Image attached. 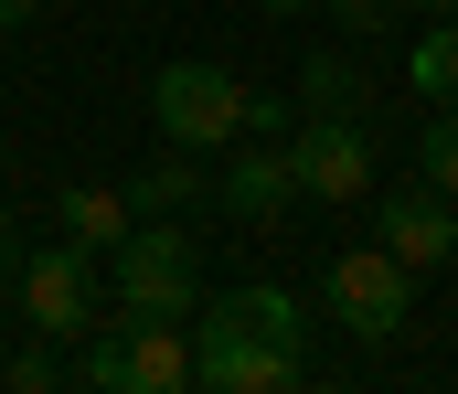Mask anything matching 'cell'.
Instances as JSON below:
<instances>
[{"instance_id":"1","label":"cell","mask_w":458,"mask_h":394,"mask_svg":"<svg viewBox=\"0 0 458 394\" xmlns=\"http://www.w3.org/2000/svg\"><path fill=\"white\" fill-rule=\"evenodd\" d=\"M149 118H160L171 149H234V138H277L288 129L277 96H256L245 75L203 64V54H171V64L149 75Z\"/></svg>"},{"instance_id":"2","label":"cell","mask_w":458,"mask_h":394,"mask_svg":"<svg viewBox=\"0 0 458 394\" xmlns=\"http://www.w3.org/2000/svg\"><path fill=\"white\" fill-rule=\"evenodd\" d=\"M107 309H128V320H192L203 309V235H182V214H139L107 246Z\"/></svg>"},{"instance_id":"3","label":"cell","mask_w":458,"mask_h":394,"mask_svg":"<svg viewBox=\"0 0 458 394\" xmlns=\"http://www.w3.org/2000/svg\"><path fill=\"white\" fill-rule=\"evenodd\" d=\"M192 384L203 394H299L310 384V352H288V341H267L245 309H234V288L192 320Z\"/></svg>"},{"instance_id":"4","label":"cell","mask_w":458,"mask_h":394,"mask_svg":"<svg viewBox=\"0 0 458 394\" xmlns=\"http://www.w3.org/2000/svg\"><path fill=\"white\" fill-rule=\"evenodd\" d=\"M75 384L97 394H182L192 384V331L182 320H97L86 331V352H75Z\"/></svg>"},{"instance_id":"5","label":"cell","mask_w":458,"mask_h":394,"mask_svg":"<svg viewBox=\"0 0 458 394\" xmlns=\"http://www.w3.org/2000/svg\"><path fill=\"white\" fill-rule=\"evenodd\" d=\"M11 309H21V331H43V341H86V331L107 320V277H97L86 246H21Z\"/></svg>"},{"instance_id":"6","label":"cell","mask_w":458,"mask_h":394,"mask_svg":"<svg viewBox=\"0 0 458 394\" xmlns=\"http://www.w3.org/2000/svg\"><path fill=\"white\" fill-rule=\"evenodd\" d=\"M320 309L342 320L352 341H394L416 320V266L384 256V246H342V256L320 266Z\"/></svg>"},{"instance_id":"7","label":"cell","mask_w":458,"mask_h":394,"mask_svg":"<svg viewBox=\"0 0 458 394\" xmlns=\"http://www.w3.org/2000/svg\"><path fill=\"white\" fill-rule=\"evenodd\" d=\"M288 181H299V203H373V118H299Z\"/></svg>"},{"instance_id":"8","label":"cell","mask_w":458,"mask_h":394,"mask_svg":"<svg viewBox=\"0 0 458 394\" xmlns=\"http://www.w3.org/2000/svg\"><path fill=\"white\" fill-rule=\"evenodd\" d=\"M373 246H384V256H405L416 277H437V266L458 256V203H448V192H427V181L384 192V203H373Z\"/></svg>"},{"instance_id":"9","label":"cell","mask_w":458,"mask_h":394,"mask_svg":"<svg viewBox=\"0 0 458 394\" xmlns=\"http://www.w3.org/2000/svg\"><path fill=\"white\" fill-rule=\"evenodd\" d=\"M214 203H225L234 224H256V235H267V224L299 203V181H288V149H267V138H256V149H234V160H225V181H214Z\"/></svg>"},{"instance_id":"10","label":"cell","mask_w":458,"mask_h":394,"mask_svg":"<svg viewBox=\"0 0 458 394\" xmlns=\"http://www.w3.org/2000/svg\"><path fill=\"white\" fill-rule=\"evenodd\" d=\"M299 118H373V75L352 54H310L299 64Z\"/></svg>"},{"instance_id":"11","label":"cell","mask_w":458,"mask_h":394,"mask_svg":"<svg viewBox=\"0 0 458 394\" xmlns=\"http://www.w3.org/2000/svg\"><path fill=\"white\" fill-rule=\"evenodd\" d=\"M405 86H416L427 107H458V11L416 21V43H405Z\"/></svg>"},{"instance_id":"12","label":"cell","mask_w":458,"mask_h":394,"mask_svg":"<svg viewBox=\"0 0 458 394\" xmlns=\"http://www.w3.org/2000/svg\"><path fill=\"white\" fill-rule=\"evenodd\" d=\"M139 214H128V192H107V181H75L64 192V246H86V256H107L117 235H128Z\"/></svg>"},{"instance_id":"13","label":"cell","mask_w":458,"mask_h":394,"mask_svg":"<svg viewBox=\"0 0 458 394\" xmlns=\"http://www.w3.org/2000/svg\"><path fill=\"white\" fill-rule=\"evenodd\" d=\"M203 203V171H192V149H160L139 181H128V214H192Z\"/></svg>"},{"instance_id":"14","label":"cell","mask_w":458,"mask_h":394,"mask_svg":"<svg viewBox=\"0 0 458 394\" xmlns=\"http://www.w3.org/2000/svg\"><path fill=\"white\" fill-rule=\"evenodd\" d=\"M416 181L458 203V107H427V138H416Z\"/></svg>"},{"instance_id":"15","label":"cell","mask_w":458,"mask_h":394,"mask_svg":"<svg viewBox=\"0 0 458 394\" xmlns=\"http://www.w3.org/2000/svg\"><path fill=\"white\" fill-rule=\"evenodd\" d=\"M234 309L267 331V341H288V352H310V320H299V298L288 288H234Z\"/></svg>"},{"instance_id":"16","label":"cell","mask_w":458,"mask_h":394,"mask_svg":"<svg viewBox=\"0 0 458 394\" xmlns=\"http://www.w3.org/2000/svg\"><path fill=\"white\" fill-rule=\"evenodd\" d=\"M0 384H11V394H54V384H75V363L32 331V352H11V363H0Z\"/></svg>"},{"instance_id":"17","label":"cell","mask_w":458,"mask_h":394,"mask_svg":"<svg viewBox=\"0 0 458 394\" xmlns=\"http://www.w3.org/2000/svg\"><path fill=\"white\" fill-rule=\"evenodd\" d=\"M11 266H21V224H11V203H0V298H11Z\"/></svg>"},{"instance_id":"18","label":"cell","mask_w":458,"mask_h":394,"mask_svg":"<svg viewBox=\"0 0 458 394\" xmlns=\"http://www.w3.org/2000/svg\"><path fill=\"white\" fill-rule=\"evenodd\" d=\"M54 0H0V32H21V21H43Z\"/></svg>"},{"instance_id":"19","label":"cell","mask_w":458,"mask_h":394,"mask_svg":"<svg viewBox=\"0 0 458 394\" xmlns=\"http://www.w3.org/2000/svg\"><path fill=\"white\" fill-rule=\"evenodd\" d=\"M256 11H277V21H288V11H331V0H256Z\"/></svg>"},{"instance_id":"20","label":"cell","mask_w":458,"mask_h":394,"mask_svg":"<svg viewBox=\"0 0 458 394\" xmlns=\"http://www.w3.org/2000/svg\"><path fill=\"white\" fill-rule=\"evenodd\" d=\"M416 11H427V21H437V11H458V0H416Z\"/></svg>"},{"instance_id":"21","label":"cell","mask_w":458,"mask_h":394,"mask_svg":"<svg viewBox=\"0 0 458 394\" xmlns=\"http://www.w3.org/2000/svg\"><path fill=\"white\" fill-rule=\"evenodd\" d=\"M448 266H458V256H448Z\"/></svg>"}]
</instances>
